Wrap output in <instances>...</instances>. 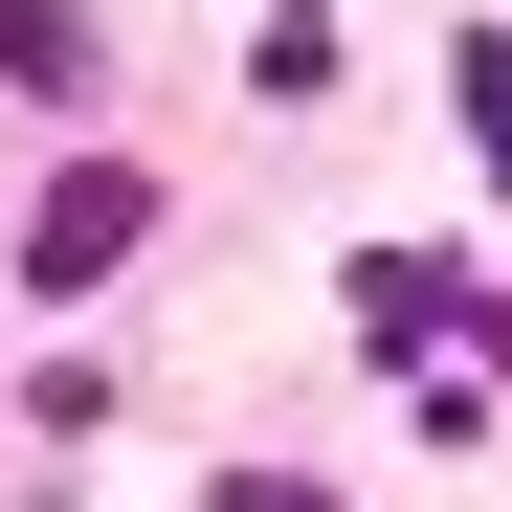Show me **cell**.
<instances>
[{
  "label": "cell",
  "mask_w": 512,
  "mask_h": 512,
  "mask_svg": "<svg viewBox=\"0 0 512 512\" xmlns=\"http://www.w3.org/2000/svg\"><path fill=\"white\" fill-rule=\"evenodd\" d=\"M134 245H156V179H134V156H67L45 223H23V290H112Z\"/></svg>",
  "instance_id": "cell-1"
},
{
  "label": "cell",
  "mask_w": 512,
  "mask_h": 512,
  "mask_svg": "<svg viewBox=\"0 0 512 512\" xmlns=\"http://www.w3.org/2000/svg\"><path fill=\"white\" fill-rule=\"evenodd\" d=\"M0 67H23V90H45V112H90V90H112V45H90V23H67V0H0Z\"/></svg>",
  "instance_id": "cell-2"
},
{
  "label": "cell",
  "mask_w": 512,
  "mask_h": 512,
  "mask_svg": "<svg viewBox=\"0 0 512 512\" xmlns=\"http://www.w3.org/2000/svg\"><path fill=\"white\" fill-rule=\"evenodd\" d=\"M446 112H468V156L512 179V23H468V45H446Z\"/></svg>",
  "instance_id": "cell-3"
},
{
  "label": "cell",
  "mask_w": 512,
  "mask_h": 512,
  "mask_svg": "<svg viewBox=\"0 0 512 512\" xmlns=\"http://www.w3.org/2000/svg\"><path fill=\"white\" fill-rule=\"evenodd\" d=\"M223 512H312V490H290V468H223Z\"/></svg>",
  "instance_id": "cell-4"
}]
</instances>
